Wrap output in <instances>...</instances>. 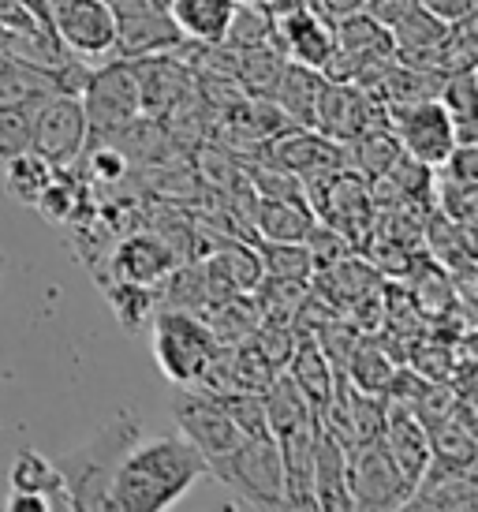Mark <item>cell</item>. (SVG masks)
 I'll use <instances>...</instances> for the list:
<instances>
[{
  "mask_svg": "<svg viewBox=\"0 0 478 512\" xmlns=\"http://www.w3.org/2000/svg\"><path fill=\"white\" fill-rule=\"evenodd\" d=\"M221 344L213 341L202 314L161 307L154 314V359L172 385H195Z\"/></svg>",
  "mask_w": 478,
  "mask_h": 512,
  "instance_id": "obj_4",
  "label": "cell"
},
{
  "mask_svg": "<svg viewBox=\"0 0 478 512\" xmlns=\"http://www.w3.org/2000/svg\"><path fill=\"white\" fill-rule=\"evenodd\" d=\"M478 505L475 471L464 468H441L430 464L422 471V479L408 494L404 509H426V512H471Z\"/></svg>",
  "mask_w": 478,
  "mask_h": 512,
  "instance_id": "obj_18",
  "label": "cell"
},
{
  "mask_svg": "<svg viewBox=\"0 0 478 512\" xmlns=\"http://www.w3.org/2000/svg\"><path fill=\"white\" fill-rule=\"evenodd\" d=\"M206 475L228 486L251 509H284V468L273 434L243 438L228 456L206 460Z\"/></svg>",
  "mask_w": 478,
  "mask_h": 512,
  "instance_id": "obj_3",
  "label": "cell"
},
{
  "mask_svg": "<svg viewBox=\"0 0 478 512\" xmlns=\"http://www.w3.org/2000/svg\"><path fill=\"white\" fill-rule=\"evenodd\" d=\"M325 75L314 72V68H303L296 60H284V72L273 86V105L281 109L292 124H303V128H314V105H318V90H322Z\"/></svg>",
  "mask_w": 478,
  "mask_h": 512,
  "instance_id": "obj_24",
  "label": "cell"
},
{
  "mask_svg": "<svg viewBox=\"0 0 478 512\" xmlns=\"http://www.w3.org/2000/svg\"><path fill=\"white\" fill-rule=\"evenodd\" d=\"M180 266V258L157 232H135L124 236L113 251V277L127 285L161 288V281Z\"/></svg>",
  "mask_w": 478,
  "mask_h": 512,
  "instance_id": "obj_15",
  "label": "cell"
},
{
  "mask_svg": "<svg viewBox=\"0 0 478 512\" xmlns=\"http://www.w3.org/2000/svg\"><path fill=\"white\" fill-rule=\"evenodd\" d=\"M4 165H8V172H4V187H8V195H12L19 206L34 210V202L42 199L45 184L53 180V172L57 169H53L45 157L34 154V150L12 157V161H4Z\"/></svg>",
  "mask_w": 478,
  "mask_h": 512,
  "instance_id": "obj_31",
  "label": "cell"
},
{
  "mask_svg": "<svg viewBox=\"0 0 478 512\" xmlns=\"http://www.w3.org/2000/svg\"><path fill=\"white\" fill-rule=\"evenodd\" d=\"M8 34H12V30H8L4 23H0V49H4V42H8Z\"/></svg>",
  "mask_w": 478,
  "mask_h": 512,
  "instance_id": "obj_39",
  "label": "cell"
},
{
  "mask_svg": "<svg viewBox=\"0 0 478 512\" xmlns=\"http://www.w3.org/2000/svg\"><path fill=\"white\" fill-rule=\"evenodd\" d=\"M206 475V456L183 434L139 438L109 486L105 512H165Z\"/></svg>",
  "mask_w": 478,
  "mask_h": 512,
  "instance_id": "obj_1",
  "label": "cell"
},
{
  "mask_svg": "<svg viewBox=\"0 0 478 512\" xmlns=\"http://www.w3.org/2000/svg\"><path fill=\"white\" fill-rule=\"evenodd\" d=\"M8 486H12V490H23V494H38V498H45L53 512L57 509L75 512L71 509V494H68V486H64L60 468L49 460V456L34 453V449L15 453L12 468H8Z\"/></svg>",
  "mask_w": 478,
  "mask_h": 512,
  "instance_id": "obj_23",
  "label": "cell"
},
{
  "mask_svg": "<svg viewBox=\"0 0 478 512\" xmlns=\"http://www.w3.org/2000/svg\"><path fill=\"white\" fill-rule=\"evenodd\" d=\"M314 221L318 214L310 210V202L251 199V228L254 236L266 243H303Z\"/></svg>",
  "mask_w": 478,
  "mask_h": 512,
  "instance_id": "obj_21",
  "label": "cell"
},
{
  "mask_svg": "<svg viewBox=\"0 0 478 512\" xmlns=\"http://www.w3.org/2000/svg\"><path fill=\"white\" fill-rule=\"evenodd\" d=\"M131 68H135V79H139L142 116L165 120V116H169L183 98H191V90H195L191 68L180 64V53H157V57L131 60Z\"/></svg>",
  "mask_w": 478,
  "mask_h": 512,
  "instance_id": "obj_13",
  "label": "cell"
},
{
  "mask_svg": "<svg viewBox=\"0 0 478 512\" xmlns=\"http://www.w3.org/2000/svg\"><path fill=\"white\" fill-rule=\"evenodd\" d=\"M101 288H105V296L113 303V314L120 318V326L127 333H139L146 322H150V314H154L157 299L154 292L157 288H146V285H127V281H105L101 277Z\"/></svg>",
  "mask_w": 478,
  "mask_h": 512,
  "instance_id": "obj_32",
  "label": "cell"
},
{
  "mask_svg": "<svg viewBox=\"0 0 478 512\" xmlns=\"http://www.w3.org/2000/svg\"><path fill=\"white\" fill-rule=\"evenodd\" d=\"M8 60H12V57H8V53H4V49H0V72H4V68H8Z\"/></svg>",
  "mask_w": 478,
  "mask_h": 512,
  "instance_id": "obj_40",
  "label": "cell"
},
{
  "mask_svg": "<svg viewBox=\"0 0 478 512\" xmlns=\"http://www.w3.org/2000/svg\"><path fill=\"white\" fill-rule=\"evenodd\" d=\"M348 498L352 509H404L411 486L393 464V456L381 449V441L348 445Z\"/></svg>",
  "mask_w": 478,
  "mask_h": 512,
  "instance_id": "obj_10",
  "label": "cell"
},
{
  "mask_svg": "<svg viewBox=\"0 0 478 512\" xmlns=\"http://www.w3.org/2000/svg\"><path fill=\"white\" fill-rule=\"evenodd\" d=\"M348 150H352L348 165H355V172H359L363 180H381V176H385V172L393 169L396 161L404 157V150H400L396 135L389 131V124L363 131L359 139L348 143Z\"/></svg>",
  "mask_w": 478,
  "mask_h": 512,
  "instance_id": "obj_28",
  "label": "cell"
},
{
  "mask_svg": "<svg viewBox=\"0 0 478 512\" xmlns=\"http://www.w3.org/2000/svg\"><path fill=\"white\" fill-rule=\"evenodd\" d=\"M266 165L292 172L299 180H310V176H322V172L344 169L348 165V146L325 139L318 128L292 124L266 143Z\"/></svg>",
  "mask_w": 478,
  "mask_h": 512,
  "instance_id": "obj_12",
  "label": "cell"
},
{
  "mask_svg": "<svg viewBox=\"0 0 478 512\" xmlns=\"http://www.w3.org/2000/svg\"><path fill=\"white\" fill-rule=\"evenodd\" d=\"M344 468H348V445L318 423V438H314V505L318 509H352Z\"/></svg>",
  "mask_w": 478,
  "mask_h": 512,
  "instance_id": "obj_20",
  "label": "cell"
},
{
  "mask_svg": "<svg viewBox=\"0 0 478 512\" xmlns=\"http://www.w3.org/2000/svg\"><path fill=\"white\" fill-rule=\"evenodd\" d=\"M60 45L79 60L113 57L120 15L109 0H49Z\"/></svg>",
  "mask_w": 478,
  "mask_h": 512,
  "instance_id": "obj_9",
  "label": "cell"
},
{
  "mask_svg": "<svg viewBox=\"0 0 478 512\" xmlns=\"http://www.w3.org/2000/svg\"><path fill=\"white\" fill-rule=\"evenodd\" d=\"M262 404H266V423H269V434L277 438L284 430H296L310 419H318L314 408L307 404V397L296 389V382L277 370V378L262 389Z\"/></svg>",
  "mask_w": 478,
  "mask_h": 512,
  "instance_id": "obj_27",
  "label": "cell"
},
{
  "mask_svg": "<svg viewBox=\"0 0 478 512\" xmlns=\"http://www.w3.org/2000/svg\"><path fill=\"white\" fill-rule=\"evenodd\" d=\"M4 509L8 512H53L45 498H38V494H23V490H12L8 501H4Z\"/></svg>",
  "mask_w": 478,
  "mask_h": 512,
  "instance_id": "obj_38",
  "label": "cell"
},
{
  "mask_svg": "<svg viewBox=\"0 0 478 512\" xmlns=\"http://www.w3.org/2000/svg\"><path fill=\"white\" fill-rule=\"evenodd\" d=\"M206 318V326H210L213 341L228 348V344H243L251 341L254 326L262 322V307H258V299H251L247 292H239V296H228L221 303H213L210 311H202Z\"/></svg>",
  "mask_w": 478,
  "mask_h": 512,
  "instance_id": "obj_25",
  "label": "cell"
},
{
  "mask_svg": "<svg viewBox=\"0 0 478 512\" xmlns=\"http://www.w3.org/2000/svg\"><path fill=\"white\" fill-rule=\"evenodd\" d=\"M419 8H426L434 19L452 27V23H464V19L475 15V0H419Z\"/></svg>",
  "mask_w": 478,
  "mask_h": 512,
  "instance_id": "obj_37",
  "label": "cell"
},
{
  "mask_svg": "<svg viewBox=\"0 0 478 512\" xmlns=\"http://www.w3.org/2000/svg\"><path fill=\"white\" fill-rule=\"evenodd\" d=\"M217 404H221V412L236 423V430L243 438H254V434H269V423H266V404H262V393H254V389H232V393H217Z\"/></svg>",
  "mask_w": 478,
  "mask_h": 512,
  "instance_id": "obj_35",
  "label": "cell"
},
{
  "mask_svg": "<svg viewBox=\"0 0 478 512\" xmlns=\"http://www.w3.org/2000/svg\"><path fill=\"white\" fill-rule=\"evenodd\" d=\"M385 116H389V128H393L400 150L426 169H441L456 150V124L441 98L385 105Z\"/></svg>",
  "mask_w": 478,
  "mask_h": 512,
  "instance_id": "obj_6",
  "label": "cell"
},
{
  "mask_svg": "<svg viewBox=\"0 0 478 512\" xmlns=\"http://www.w3.org/2000/svg\"><path fill=\"white\" fill-rule=\"evenodd\" d=\"M284 72V53L277 45H254V49H236V83L258 98H269L273 86Z\"/></svg>",
  "mask_w": 478,
  "mask_h": 512,
  "instance_id": "obj_30",
  "label": "cell"
},
{
  "mask_svg": "<svg viewBox=\"0 0 478 512\" xmlns=\"http://www.w3.org/2000/svg\"><path fill=\"white\" fill-rule=\"evenodd\" d=\"M314 438H318V419L277 434L284 468V509H318L314 505Z\"/></svg>",
  "mask_w": 478,
  "mask_h": 512,
  "instance_id": "obj_16",
  "label": "cell"
},
{
  "mask_svg": "<svg viewBox=\"0 0 478 512\" xmlns=\"http://www.w3.org/2000/svg\"><path fill=\"white\" fill-rule=\"evenodd\" d=\"M378 441L381 449L393 456V464L408 479L411 490H415L422 471L430 468V430H426V423L411 412L408 404L385 400V427H381Z\"/></svg>",
  "mask_w": 478,
  "mask_h": 512,
  "instance_id": "obj_14",
  "label": "cell"
},
{
  "mask_svg": "<svg viewBox=\"0 0 478 512\" xmlns=\"http://www.w3.org/2000/svg\"><path fill=\"white\" fill-rule=\"evenodd\" d=\"M225 49H254V45H273V19L266 4H239L232 12V23L225 30Z\"/></svg>",
  "mask_w": 478,
  "mask_h": 512,
  "instance_id": "obj_33",
  "label": "cell"
},
{
  "mask_svg": "<svg viewBox=\"0 0 478 512\" xmlns=\"http://www.w3.org/2000/svg\"><path fill=\"white\" fill-rule=\"evenodd\" d=\"M79 101H83L86 124H90V139L113 135L116 128H124L135 116H142L139 79H135L131 60L116 57L109 64L94 68V72H86Z\"/></svg>",
  "mask_w": 478,
  "mask_h": 512,
  "instance_id": "obj_7",
  "label": "cell"
},
{
  "mask_svg": "<svg viewBox=\"0 0 478 512\" xmlns=\"http://www.w3.org/2000/svg\"><path fill=\"white\" fill-rule=\"evenodd\" d=\"M0 266H4V251H0Z\"/></svg>",
  "mask_w": 478,
  "mask_h": 512,
  "instance_id": "obj_42",
  "label": "cell"
},
{
  "mask_svg": "<svg viewBox=\"0 0 478 512\" xmlns=\"http://www.w3.org/2000/svg\"><path fill=\"white\" fill-rule=\"evenodd\" d=\"M30 150V109H0V161Z\"/></svg>",
  "mask_w": 478,
  "mask_h": 512,
  "instance_id": "obj_36",
  "label": "cell"
},
{
  "mask_svg": "<svg viewBox=\"0 0 478 512\" xmlns=\"http://www.w3.org/2000/svg\"><path fill=\"white\" fill-rule=\"evenodd\" d=\"M393 374H396L393 356H389L381 344L359 337V344H355L348 363H344V382L352 385V389H359V393H370V397L385 400V389L393 382Z\"/></svg>",
  "mask_w": 478,
  "mask_h": 512,
  "instance_id": "obj_26",
  "label": "cell"
},
{
  "mask_svg": "<svg viewBox=\"0 0 478 512\" xmlns=\"http://www.w3.org/2000/svg\"><path fill=\"white\" fill-rule=\"evenodd\" d=\"M258 258L266 277H284V281H310L314 277V258L307 243H258Z\"/></svg>",
  "mask_w": 478,
  "mask_h": 512,
  "instance_id": "obj_34",
  "label": "cell"
},
{
  "mask_svg": "<svg viewBox=\"0 0 478 512\" xmlns=\"http://www.w3.org/2000/svg\"><path fill=\"white\" fill-rule=\"evenodd\" d=\"M161 4H169V0H161Z\"/></svg>",
  "mask_w": 478,
  "mask_h": 512,
  "instance_id": "obj_43",
  "label": "cell"
},
{
  "mask_svg": "<svg viewBox=\"0 0 478 512\" xmlns=\"http://www.w3.org/2000/svg\"><path fill=\"white\" fill-rule=\"evenodd\" d=\"M165 12L187 42L221 45L228 23H232V12H236V0H169Z\"/></svg>",
  "mask_w": 478,
  "mask_h": 512,
  "instance_id": "obj_22",
  "label": "cell"
},
{
  "mask_svg": "<svg viewBox=\"0 0 478 512\" xmlns=\"http://www.w3.org/2000/svg\"><path fill=\"white\" fill-rule=\"evenodd\" d=\"M183 42L187 38L176 30L169 12L165 8H150V12L120 15L113 53L120 60H142V57H157V53H176Z\"/></svg>",
  "mask_w": 478,
  "mask_h": 512,
  "instance_id": "obj_17",
  "label": "cell"
},
{
  "mask_svg": "<svg viewBox=\"0 0 478 512\" xmlns=\"http://www.w3.org/2000/svg\"><path fill=\"white\" fill-rule=\"evenodd\" d=\"M239 4H269V0H239Z\"/></svg>",
  "mask_w": 478,
  "mask_h": 512,
  "instance_id": "obj_41",
  "label": "cell"
},
{
  "mask_svg": "<svg viewBox=\"0 0 478 512\" xmlns=\"http://www.w3.org/2000/svg\"><path fill=\"white\" fill-rule=\"evenodd\" d=\"M284 367H288V378L296 382V389L307 397L310 408H314V415H322L325 404L337 393V374H333V363L322 352V344L314 341V333H299L292 359Z\"/></svg>",
  "mask_w": 478,
  "mask_h": 512,
  "instance_id": "obj_19",
  "label": "cell"
},
{
  "mask_svg": "<svg viewBox=\"0 0 478 512\" xmlns=\"http://www.w3.org/2000/svg\"><path fill=\"white\" fill-rule=\"evenodd\" d=\"M206 266H210L232 292H254L258 281L266 277L262 258H258V247H251V243H225V247H217V251L206 258Z\"/></svg>",
  "mask_w": 478,
  "mask_h": 512,
  "instance_id": "obj_29",
  "label": "cell"
},
{
  "mask_svg": "<svg viewBox=\"0 0 478 512\" xmlns=\"http://www.w3.org/2000/svg\"><path fill=\"white\" fill-rule=\"evenodd\" d=\"M169 412H172V423L180 427L183 438L191 441L206 460L228 456L239 441H243L236 423L221 412V404H217L210 393L195 389V385H180V389L172 393Z\"/></svg>",
  "mask_w": 478,
  "mask_h": 512,
  "instance_id": "obj_11",
  "label": "cell"
},
{
  "mask_svg": "<svg viewBox=\"0 0 478 512\" xmlns=\"http://www.w3.org/2000/svg\"><path fill=\"white\" fill-rule=\"evenodd\" d=\"M90 124L79 94H49L30 105V150L53 169H71L86 157Z\"/></svg>",
  "mask_w": 478,
  "mask_h": 512,
  "instance_id": "obj_5",
  "label": "cell"
},
{
  "mask_svg": "<svg viewBox=\"0 0 478 512\" xmlns=\"http://www.w3.org/2000/svg\"><path fill=\"white\" fill-rule=\"evenodd\" d=\"M385 124V101L348 79H325L318 90V105H314V128L322 131L325 139L348 146L359 139L363 131L381 128Z\"/></svg>",
  "mask_w": 478,
  "mask_h": 512,
  "instance_id": "obj_8",
  "label": "cell"
},
{
  "mask_svg": "<svg viewBox=\"0 0 478 512\" xmlns=\"http://www.w3.org/2000/svg\"><path fill=\"white\" fill-rule=\"evenodd\" d=\"M139 438L142 423L135 419V412H116L83 445H75V449H68L64 456L53 460L71 494V509L105 512L116 468H120V460L131 453V445Z\"/></svg>",
  "mask_w": 478,
  "mask_h": 512,
  "instance_id": "obj_2",
  "label": "cell"
}]
</instances>
